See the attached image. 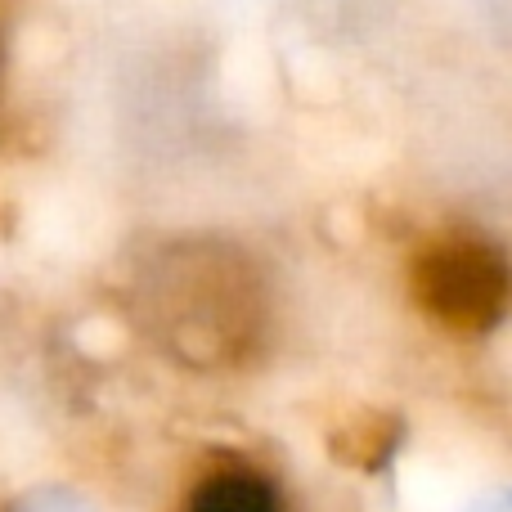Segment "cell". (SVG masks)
<instances>
[{
  "label": "cell",
  "instance_id": "2",
  "mask_svg": "<svg viewBox=\"0 0 512 512\" xmlns=\"http://www.w3.org/2000/svg\"><path fill=\"white\" fill-rule=\"evenodd\" d=\"M409 288L441 328L486 333L508 310V261L477 234H445L414 256Z\"/></svg>",
  "mask_w": 512,
  "mask_h": 512
},
{
  "label": "cell",
  "instance_id": "3",
  "mask_svg": "<svg viewBox=\"0 0 512 512\" xmlns=\"http://www.w3.org/2000/svg\"><path fill=\"white\" fill-rule=\"evenodd\" d=\"M185 512H283V504L261 472L230 468V472H216V477L198 481Z\"/></svg>",
  "mask_w": 512,
  "mask_h": 512
},
{
  "label": "cell",
  "instance_id": "1",
  "mask_svg": "<svg viewBox=\"0 0 512 512\" xmlns=\"http://www.w3.org/2000/svg\"><path fill=\"white\" fill-rule=\"evenodd\" d=\"M153 306L167 337L189 355H225L256 324V288L248 265L221 248L171 252L153 274Z\"/></svg>",
  "mask_w": 512,
  "mask_h": 512
}]
</instances>
